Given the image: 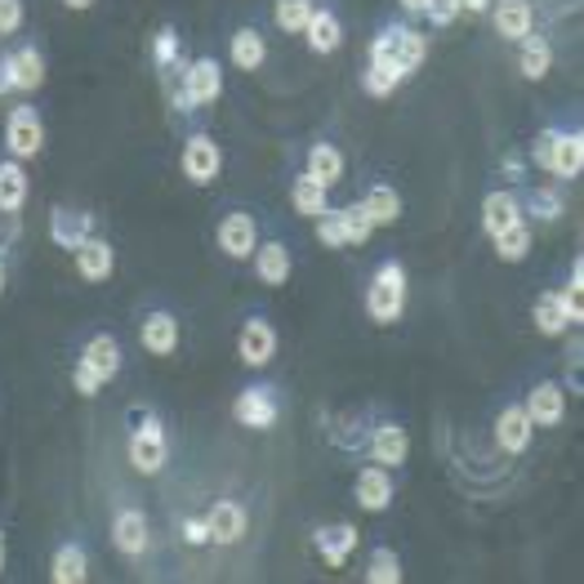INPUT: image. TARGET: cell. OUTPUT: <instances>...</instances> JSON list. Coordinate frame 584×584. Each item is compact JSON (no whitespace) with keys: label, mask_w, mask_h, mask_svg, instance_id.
<instances>
[{"label":"cell","mask_w":584,"mask_h":584,"mask_svg":"<svg viewBox=\"0 0 584 584\" xmlns=\"http://www.w3.org/2000/svg\"><path fill=\"white\" fill-rule=\"evenodd\" d=\"M406 295H411L406 268L397 259H380V268L371 273V286H367V317L375 326H397L406 312Z\"/></svg>","instance_id":"6da1fadb"},{"label":"cell","mask_w":584,"mask_h":584,"mask_svg":"<svg viewBox=\"0 0 584 584\" xmlns=\"http://www.w3.org/2000/svg\"><path fill=\"white\" fill-rule=\"evenodd\" d=\"M531 161L540 166V170H549L553 179H580V170H584V135L580 130H558V126H549V130H540L535 135V144H531Z\"/></svg>","instance_id":"7a4b0ae2"},{"label":"cell","mask_w":584,"mask_h":584,"mask_svg":"<svg viewBox=\"0 0 584 584\" xmlns=\"http://www.w3.org/2000/svg\"><path fill=\"white\" fill-rule=\"evenodd\" d=\"M130 420H135V428H130V464H135V474L157 478V474L166 469V459H170L166 424H161V415H152V411H144V415L135 411Z\"/></svg>","instance_id":"3957f363"},{"label":"cell","mask_w":584,"mask_h":584,"mask_svg":"<svg viewBox=\"0 0 584 584\" xmlns=\"http://www.w3.org/2000/svg\"><path fill=\"white\" fill-rule=\"evenodd\" d=\"M219 98H223V67H219V59H210V54L192 59L183 67V85L174 94V107L179 112H197V107H210Z\"/></svg>","instance_id":"277c9868"},{"label":"cell","mask_w":584,"mask_h":584,"mask_svg":"<svg viewBox=\"0 0 584 584\" xmlns=\"http://www.w3.org/2000/svg\"><path fill=\"white\" fill-rule=\"evenodd\" d=\"M6 152L14 161H32L45 152V121L32 103H14L6 116Z\"/></svg>","instance_id":"5b68a950"},{"label":"cell","mask_w":584,"mask_h":584,"mask_svg":"<svg viewBox=\"0 0 584 584\" xmlns=\"http://www.w3.org/2000/svg\"><path fill=\"white\" fill-rule=\"evenodd\" d=\"M179 170L192 188H210L219 174H223V148L214 144L210 130H192L183 139V152H179Z\"/></svg>","instance_id":"8992f818"},{"label":"cell","mask_w":584,"mask_h":584,"mask_svg":"<svg viewBox=\"0 0 584 584\" xmlns=\"http://www.w3.org/2000/svg\"><path fill=\"white\" fill-rule=\"evenodd\" d=\"M237 358L246 371H268L277 358V326L264 312H251L237 330Z\"/></svg>","instance_id":"52a82bcc"},{"label":"cell","mask_w":584,"mask_h":584,"mask_svg":"<svg viewBox=\"0 0 584 584\" xmlns=\"http://www.w3.org/2000/svg\"><path fill=\"white\" fill-rule=\"evenodd\" d=\"M232 420L242 428H255V433H268L277 420H282V393L273 384H246L232 402Z\"/></svg>","instance_id":"ba28073f"},{"label":"cell","mask_w":584,"mask_h":584,"mask_svg":"<svg viewBox=\"0 0 584 584\" xmlns=\"http://www.w3.org/2000/svg\"><path fill=\"white\" fill-rule=\"evenodd\" d=\"M531 321H535V330H540V335L558 339L566 326L584 321L580 295H571L566 286H562V290H544V295H535V304H531Z\"/></svg>","instance_id":"9c48e42d"},{"label":"cell","mask_w":584,"mask_h":584,"mask_svg":"<svg viewBox=\"0 0 584 584\" xmlns=\"http://www.w3.org/2000/svg\"><path fill=\"white\" fill-rule=\"evenodd\" d=\"M214 242H219V251L227 259H237V264L251 259L259 251V219L251 210H227L219 219V227H214Z\"/></svg>","instance_id":"30bf717a"},{"label":"cell","mask_w":584,"mask_h":584,"mask_svg":"<svg viewBox=\"0 0 584 584\" xmlns=\"http://www.w3.org/2000/svg\"><path fill=\"white\" fill-rule=\"evenodd\" d=\"M393 496H397V478H393V469H384V464H367V469H358V478H353V500H358V509H367V513H384V509H393Z\"/></svg>","instance_id":"8fae6325"},{"label":"cell","mask_w":584,"mask_h":584,"mask_svg":"<svg viewBox=\"0 0 584 584\" xmlns=\"http://www.w3.org/2000/svg\"><path fill=\"white\" fill-rule=\"evenodd\" d=\"M367 455L375 459V464H384V469H402V464L411 459V433L397 424V420H384V424H375L371 428V437H367Z\"/></svg>","instance_id":"7c38bea8"},{"label":"cell","mask_w":584,"mask_h":584,"mask_svg":"<svg viewBox=\"0 0 584 584\" xmlns=\"http://www.w3.org/2000/svg\"><path fill=\"white\" fill-rule=\"evenodd\" d=\"M139 343H144L148 358H174V353H179V317L166 312V308L144 312V321H139Z\"/></svg>","instance_id":"4fadbf2b"},{"label":"cell","mask_w":584,"mask_h":584,"mask_svg":"<svg viewBox=\"0 0 584 584\" xmlns=\"http://www.w3.org/2000/svg\"><path fill=\"white\" fill-rule=\"evenodd\" d=\"M531 437H535V424H531L527 406L522 402H505L500 415H496V446L505 455H522L531 446Z\"/></svg>","instance_id":"5bb4252c"},{"label":"cell","mask_w":584,"mask_h":584,"mask_svg":"<svg viewBox=\"0 0 584 584\" xmlns=\"http://www.w3.org/2000/svg\"><path fill=\"white\" fill-rule=\"evenodd\" d=\"M81 367H89L103 384H112L116 375H121V367H126V358H121V343H116V335H89L85 339V348H81V358H76Z\"/></svg>","instance_id":"9a60e30c"},{"label":"cell","mask_w":584,"mask_h":584,"mask_svg":"<svg viewBox=\"0 0 584 584\" xmlns=\"http://www.w3.org/2000/svg\"><path fill=\"white\" fill-rule=\"evenodd\" d=\"M312 549L321 553V562H326L330 571H343V566H348V558H353V549H358V527H353V522H330V527H317Z\"/></svg>","instance_id":"2e32d148"},{"label":"cell","mask_w":584,"mask_h":584,"mask_svg":"<svg viewBox=\"0 0 584 584\" xmlns=\"http://www.w3.org/2000/svg\"><path fill=\"white\" fill-rule=\"evenodd\" d=\"M72 264H76V277H81V282L98 286V282H107V277L116 273V251H112L107 237H85V242L72 251Z\"/></svg>","instance_id":"e0dca14e"},{"label":"cell","mask_w":584,"mask_h":584,"mask_svg":"<svg viewBox=\"0 0 584 584\" xmlns=\"http://www.w3.org/2000/svg\"><path fill=\"white\" fill-rule=\"evenodd\" d=\"M251 264H255V282L268 286V290L286 286L290 273H295V255H290L286 242H259V251L251 255Z\"/></svg>","instance_id":"ac0fdd59"},{"label":"cell","mask_w":584,"mask_h":584,"mask_svg":"<svg viewBox=\"0 0 584 584\" xmlns=\"http://www.w3.org/2000/svg\"><path fill=\"white\" fill-rule=\"evenodd\" d=\"M85 237H94V214L67 210V205H54V210H50V242H54L59 251H76Z\"/></svg>","instance_id":"d6986e66"},{"label":"cell","mask_w":584,"mask_h":584,"mask_svg":"<svg viewBox=\"0 0 584 584\" xmlns=\"http://www.w3.org/2000/svg\"><path fill=\"white\" fill-rule=\"evenodd\" d=\"M112 544L121 549L126 558H144L148 553L152 535H148L144 509H116V518H112Z\"/></svg>","instance_id":"ffe728a7"},{"label":"cell","mask_w":584,"mask_h":584,"mask_svg":"<svg viewBox=\"0 0 584 584\" xmlns=\"http://www.w3.org/2000/svg\"><path fill=\"white\" fill-rule=\"evenodd\" d=\"M6 72H10V85L19 94H36L45 85V54L36 45H19L6 54Z\"/></svg>","instance_id":"44dd1931"},{"label":"cell","mask_w":584,"mask_h":584,"mask_svg":"<svg viewBox=\"0 0 584 584\" xmlns=\"http://www.w3.org/2000/svg\"><path fill=\"white\" fill-rule=\"evenodd\" d=\"M527 415H531V424L535 428H558L562 424V415H566V393H562V384H553V380H540L531 393H527Z\"/></svg>","instance_id":"7402d4cb"},{"label":"cell","mask_w":584,"mask_h":584,"mask_svg":"<svg viewBox=\"0 0 584 584\" xmlns=\"http://www.w3.org/2000/svg\"><path fill=\"white\" fill-rule=\"evenodd\" d=\"M491 23H496V36L500 41H522L535 32V10H531V0H496L491 6Z\"/></svg>","instance_id":"603a6c76"},{"label":"cell","mask_w":584,"mask_h":584,"mask_svg":"<svg viewBox=\"0 0 584 584\" xmlns=\"http://www.w3.org/2000/svg\"><path fill=\"white\" fill-rule=\"evenodd\" d=\"M205 522H210V540L214 544H237L246 535V527H251L242 500H214V509L205 513Z\"/></svg>","instance_id":"cb8c5ba5"},{"label":"cell","mask_w":584,"mask_h":584,"mask_svg":"<svg viewBox=\"0 0 584 584\" xmlns=\"http://www.w3.org/2000/svg\"><path fill=\"white\" fill-rule=\"evenodd\" d=\"M518 219H527V214H522V197H518V192H509V188L487 192V201H482V232H487V237H500V232H505V227H513Z\"/></svg>","instance_id":"d4e9b609"},{"label":"cell","mask_w":584,"mask_h":584,"mask_svg":"<svg viewBox=\"0 0 584 584\" xmlns=\"http://www.w3.org/2000/svg\"><path fill=\"white\" fill-rule=\"evenodd\" d=\"M227 59H232V67H237V72H259L268 63L264 32L259 28H237V32L227 36Z\"/></svg>","instance_id":"484cf974"},{"label":"cell","mask_w":584,"mask_h":584,"mask_svg":"<svg viewBox=\"0 0 584 584\" xmlns=\"http://www.w3.org/2000/svg\"><path fill=\"white\" fill-rule=\"evenodd\" d=\"M304 41H308L312 54H335V50L343 45V23H339V14L326 10V6H317L312 19H308V28H304Z\"/></svg>","instance_id":"4316f807"},{"label":"cell","mask_w":584,"mask_h":584,"mask_svg":"<svg viewBox=\"0 0 584 584\" xmlns=\"http://www.w3.org/2000/svg\"><path fill=\"white\" fill-rule=\"evenodd\" d=\"M304 170H308L317 183L335 188V183H343V170H348V161H343V152H339L335 144L317 139V144L308 148V157H304Z\"/></svg>","instance_id":"83f0119b"},{"label":"cell","mask_w":584,"mask_h":584,"mask_svg":"<svg viewBox=\"0 0 584 584\" xmlns=\"http://www.w3.org/2000/svg\"><path fill=\"white\" fill-rule=\"evenodd\" d=\"M85 575H89V553H85V544H81V540L59 544L54 558H50V580H54V584H81Z\"/></svg>","instance_id":"f1b7e54d"},{"label":"cell","mask_w":584,"mask_h":584,"mask_svg":"<svg viewBox=\"0 0 584 584\" xmlns=\"http://www.w3.org/2000/svg\"><path fill=\"white\" fill-rule=\"evenodd\" d=\"M28 192H32V183H28L23 161L6 157L0 161V214H19L28 205Z\"/></svg>","instance_id":"f546056e"},{"label":"cell","mask_w":584,"mask_h":584,"mask_svg":"<svg viewBox=\"0 0 584 584\" xmlns=\"http://www.w3.org/2000/svg\"><path fill=\"white\" fill-rule=\"evenodd\" d=\"M518 72L527 76V81H544L549 72H553V45L544 41V36H522L518 41Z\"/></svg>","instance_id":"4dcf8cb0"},{"label":"cell","mask_w":584,"mask_h":584,"mask_svg":"<svg viewBox=\"0 0 584 584\" xmlns=\"http://www.w3.org/2000/svg\"><path fill=\"white\" fill-rule=\"evenodd\" d=\"M290 205H295V214L317 219V214L330 205V188H326V183H317V179L304 170V174H295V183H290Z\"/></svg>","instance_id":"1f68e13d"},{"label":"cell","mask_w":584,"mask_h":584,"mask_svg":"<svg viewBox=\"0 0 584 584\" xmlns=\"http://www.w3.org/2000/svg\"><path fill=\"white\" fill-rule=\"evenodd\" d=\"M362 205H367V214L375 219V227H389V223L402 219V197H397L389 183H371L367 197H362Z\"/></svg>","instance_id":"d6a6232c"},{"label":"cell","mask_w":584,"mask_h":584,"mask_svg":"<svg viewBox=\"0 0 584 584\" xmlns=\"http://www.w3.org/2000/svg\"><path fill=\"white\" fill-rule=\"evenodd\" d=\"M491 246H496L500 264H522V259L531 255V223H527V219H518L513 227H505V232H500V237H491Z\"/></svg>","instance_id":"836d02e7"},{"label":"cell","mask_w":584,"mask_h":584,"mask_svg":"<svg viewBox=\"0 0 584 584\" xmlns=\"http://www.w3.org/2000/svg\"><path fill=\"white\" fill-rule=\"evenodd\" d=\"M339 223H343V242H348V246H367V242H371V232H375V219L367 214L362 201L339 205Z\"/></svg>","instance_id":"e575fe53"},{"label":"cell","mask_w":584,"mask_h":584,"mask_svg":"<svg viewBox=\"0 0 584 584\" xmlns=\"http://www.w3.org/2000/svg\"><path fill=\"white\" fill-rule=\"evenodd\" d=\"M397 59H402V72L415 76V72L424 67V59H428V36H424L420 28L397 23Z\"/></svg>","instance_id":"d590c367"},{"label":"cell","mask_w":584,"mask_h":584,"mask_svg":"<svg viewBox=\"0 0 584 584\" xmlns=\"http://www.w3.org/2000/svg\"><path fill=\"white\" fill-rule=\"evenodd\" d=\"M312 10H317V0H277V6H273V23H277L286 36H304Z\"/></svg>","instance_id":"8d00e7d4"},{"label":"cell","mask_w":584,"mask_h":584,"mask_svg":"<svg viewBox=\"0 0 584 584\" xmlns=\"http://www.w3.org/2000/svg\"><path fill=\"white\" fill-rule=\"evenodd\" d=\"M397 580H402V558L389 544L371 549V558H367V584H397Z\"/></svg>","instance_id":"74e56055"},{"label":"cell","mask_w":584,"mask_h":584,"mask_svg":"<svg viewBox=\"0 0 584 584\" xmlns=\"http://www.w3.org/2000/svg\"><path fill=\"white\" fill-rule=\"evenodd\" d=\"M522 214L540 219V223H558L562 219V192L558 188H535L527 201H522Z\"/></svg>","instance_id":"f35d334b"},{"label":"cell","mask_w":584,"mask_h":584,"mask_svg":"<svg viewBox=\"0 0 584 584\" xmlns=\"http://www.w3.org/2000/svg\"><path fill=\"white\" fill-rule=\"evenodd\" d=\"M312 223H317V242H321L326 251H343V246H348V242H343V223H339V205H326Z\"/></svg>","instance_id":"ab89813d"},{"label":"cell","mask_w":584,"mask_h":584,"mask_svg":"<svg viewBox=\"0 0 584 584\" xmlns=\"http://www.w3.org/2000/svg\"><path fill=\"white\" fill-rule=\"evenodd\" d=\"M152 63L161 67V72H170L174 63H179V32L166 23L157 36H152Z\"/></svg>","instance_id":"60d3db41"},{"label":"cell","mask_w":584,"mask_h":584,"mask_svg":"<svg viewBox=\"0 0 584 584\" xmlns=\"http://www.w3.org/2000/svg\"><path fill=\"white\" fill-rule=\"evenodd\" d=\"M23 23H28V6H23V0H0V41L23 32Z\"/></svg>","instance_id":"b9f144b4"},{"label":"cell","mask_w":584,"mask_h":584,"mask_svg":"<svg viewBox=\"0 0 584 584\" xmlns=\"http://www.w3.org/2000/svg\"><path fill=\"white\" fill-rule=\"evenodd\" d=\"M459 10H464L459 0H428V10H424V14H428L433 28H450V23L459 19Z\"/></svg>","instance_id":"7bdbcfd3"},{"label":"cell","mask_w":584,"mask_h":584,"mask_svg":"<svg viewBox=\"0 0 584 584\" xmlns=\"http://www.w3.org/2000/svg\"><path fill=\"white\" fill-rule=\"evenodd\" d=\"M72 389H76L81 397H98L103 380H98V375H94L89 367H81V362H76V367H72Z\"/></svg>","instance_id":"ee69618b"},{"label":"cell","mask_w":584,"mask_h":584,"mask_svg":"<svg viewBox=\"0 0 584 584\" xmlns=\"http://www.w3.org/2000/svg\"><path fill=\"white\" fill-rule=\"evenodd\" d=\"M179 531H183L188 544H210V522H205V513H188Z\"/></svg>","instance_id":"f6af8a7d"},{"label":"cell","mask_w":584,"mask_h":584,"mask_svg":"<svg viewBox=\"0 0 584 584\" xmlns=\"http://www.w3.org/2000/svg\"><path fill=\"white\" fill-rule=\"evenodd\" d=\"M459 6L469 10V14H482V10H491V0H459Z\"/></svg>","instance_id":"bcb514c9"},{"label":"cell","mask_w":584,"mask_h":584,"mask_svg":"<svg viewBox=\"0 0 584 584\" xmlns=\"http://www.w3.org/2000/svg\"><path fill=\"white\" fill-rule=\"evenodd\" d=\"M0 94H14V85H10V72H6V54H0Z\"/></svg>","instance_id":"7dc6e473"},{"label":"cell","mask_w":584,"mask_h":584,"mask_svg":"<svg viewBox=\"0 0 584 584\" xmlns=\"http://www.w3.org/2000/svg\"><path fill=\"white\" fill-rule=\"evenodd\" d=\"M402 10H406V14H424L428 0H402Z\"/></svg>","instance_id":"c3c4849f"},{"label":"cell","mask_w":584,"mask_h":584,"mask_svg":"<svg viewBox=\"0 0 584 584\" xmlns=\"http://www.w3.org/2000/svg\"><path fill=\"white\" fill-rule=\"evenodd\" d=\"M67 10H76V14H85V10H94V0H63Z\"/></svg>","instance_id":"681fc988"},{"label":"cell","mask_w":584,"mask_h":584,"mask_svg":"<svg viewBox=\"0 0 584 584\" xmlns=\"http://www.w3.org/2000/svg\"><path fill=\"white\" fill-rule=\"evenodd\" d=\"M6 562H10V544H6V531H0V575H6Z\"/></svg>","instance_id":"f907efd6"},{"label":"cell","mask_w":584,"mask_h":584,"mask_svg":"<svg viewBox=\"0 0 584 584\" xmlns=\"http://www.w3.org/2000/svg\"><path fill=\"white\" fill-rule=\"evenodd\" d=\"M6 286H10V268H6V255H0V295H6Z\"/></svg>","instance_id":"816d5d0a"}]
</instances>
